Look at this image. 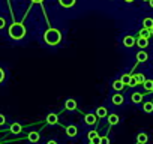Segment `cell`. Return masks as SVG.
I'll return each instance as SVG.
<instances>
[{
  "label": "cell",
  "mask_w": 153,
  "mask_h": 144,
  "mask_svg": "<svg viewBox=\"0 0 153 144\" xmlns=\"http://www.w3.org/2000/svg\"><path fill=\"white\" fill-rule=\"evenodd\" d=\"M65 108H66V110H69V111H72V110H75V108H76V102H75L74 99H68V101H66V104H65Z\"/></svg>",
  "instance_id": "obj_5"
},
{
  "label": "cell",
  "mask_w": 153,
  "mask_h": 144,
  "mask_svg": "<svg viewBox=\"0 0 153 144\" xmlns=\"http://www.w3.org/2000/svg\"><path fill=\"white\" fill-rule=\"evenodd\" d=\"M110 143V140L107 138V137H104V138H101V144H108Z\"/></svg>",
  "instance_id": "obj_29"
},
{
  "label": "cell",
  "mask_w": 153,
  "mask_h": 144,
  "mask_svg": "<svg viewBox=\"0 0 153 144\" xmlns=\"http://www.w3.org/2000/svg\"><path fill=\"white\" fill-rule=\"evenodd\" d=\"M90 141L93 143V144H101V138L96 135V137H93V138H90Z\"/></svg>",
  "instance_id": "obj_25"
},
{
  "label": "cell",
  "mask_w": 153,
  "mask_h": 144,
  "mask_svg": "<svg viewBox=\"0 0 153 144\" xmlns=\"http://www.w3.org/2000/svg\"><path fill=\"white\" fill-rule=\"evenodd\" d=\"M143 26H144L146 29H150V27L153 26V20H152V18H144V21H143Z\"/></svg>",
  "instance_id": "obj_21"
},
{
  "label": "cell",
  "mask_w": 153,
  "mask_h": 144,
  "mask_svg": "<svg viewBox=\"0 0 153 144\" xmlns=\"http://www.w3.org/2000/svg\"><path fill=\"white\" fill-rule=\"evenodd\" d=\"M125 2H128V3H131V2H134V0H125Z\"/></svg>",
  "instance_id": "obj_35"
},
{
  "label": "cell",
  "mask_w": 153,
  "mask_h": 144,
  "mask_svg": "<svg viewBox=\"0 0 153 144\" xmlns=\"http://www.w3.org/2000/svg\"><path fill=\"white\" fill-rule=\"evenodd\" d=\"M59 3L63 6V8H71L75 5V0H59Z\"/></svg>",
  "instance_id": "obj_6"
},
{
  "label": "cell",
  "mask_w": 153,
  "mask_h": 144,
  "mask_svg": "<svg viewBox=\"0 0 153 144\" xmlns=\"http://www.w3.org/2000/svg\"><path fill=\"white\" fill-rule=\"evenodd\" d=\"M5 27V18H0V29Z\"/></svg>",
  "instance_id": "obj_31"
},
{
  "label": "cell",
  "mask_w": 153,
  "mask_h": 144,
  "mask_svg": "<svg viewBox=\"0 0 153 144\" xmlns=\"http://www.w3.org/2000/svg\"><path fill=\"white\" fill-rule=\"evenodd\" d=\"M149 3H150V6L153 8V0H149Z\"/></svg>",
  "instance_id": "obj_33"
},
{
  "label": "cell",
  "mask_w": 153,
  "mask_h": 144,
  "mask_svg": "<svg viewBox=\"0 0 153 144\" xmlns=\"http://www.w3.org/2000/svg\"><path fill=\"white\" fill-rule=\"evenodd\" d=\"M113 87H114L116 90H122V89L125 87V84H123L120 80H117V81H114V83H113Z\"/></svg>",
  "instance_id": "obj_20"
},
{
  "label": "cell",
  "mask_w": 153,
  "mask_h": 144,
  "mask_svg": "<svg viewBox=\"0 0 153 144\" xmlns=\"http://www.w3.org/2000/svg\"><path fill=\"white\" fill-rule=\"evenodd\" d=\"M147 59H149V56H147L146 51H140V53H137V60H138V62H146Z\"/></svg>",
  "instance_id": "obj_8"
},
{
  "label": "cell",
  "mask_w": 153,
  "mask_h": 144,
  "mask_svg": "<svg viewBox=\"0 0 153 144\" xmlns=\"http://www.w3.org/2000/svg\"><path fill=\"white\" fill-rule=\"evenodd\" d=\"M135 80H137V84H143L146 78H144L143 74H137V75H135Z\"/></svg>",
  "instance_id": "obj_24"
},
{
  "label": "cell",
  "mask_w": 153,
  "mask_h": 144,
  "mask_svg": "<svg viewBox=\"0 0 153 144\" xmlns=\"http://www.w3.org/2000/svg\"><path fill=\"white\" fill-rule=\"evenodd\" d=\"M143 86H144V89H146L147 92H152V90H153V80H144Z\"/></svg>",
  "instance_id": "obj_9"
},
{
  "label": "cell",
  "mask_w": 153,
  "mask_h": 144,
  "mask_svg": "<svg viewBox=\"0 0 153 144\" xmlns=\"http://www.w3.org/2000/svg\"><path fill=\"white\" fill-rule=\"evenodd\" d=\"M66 134L69 137H75L76 135V126H68L66 128Z\"/></svg>",
  "instance_id": "obj_14"
},
{
  "label": "cell",
  "mask_w": 153,
  "mask_h": 144,
  "mask_svg": "<svg viewBox=\"0 0 153 144\" xmlns=\"http://www.w3.org/2000/svg\"><path fill=\"white\" fill-rule=\"evenodd\" d=\"M143 108H144L146 113H152V111H153V104H152V102H146Z\"/></svg>",
  "instance_id": "obj_22"
},
{
  "label": "cell",
  "mask_w": 153,
  "mask_h": 144,
  "mask_svg": "<svg viewBox=\"0 0 153 144\" xmlns=\"http://www.w3.org/2000/svg\"><path fill=\"white\" fill-rule=\"evenodd\" d=\"M108 122H110V125H117L119 123V116L117 114H110L108 116Z\"/></svg>",
  "instance_id": "obj_13"
},
{
  "label": "cell",
  "mask_w": 153,
  "mask_h": 144,
  "mask_svg": "<svg viewBox=\"0 0 153 144\" xmlns=\"http://www.w3.org/2000/svg\"><path fill=\"white\" fill-rule=\"evenodd\" d=\"M9 36L12 39H23L26 36V27L21 23H14L9 27Z\"/></svg>",
  "instance_id": "obj_2"
},
{
  "label": "cell",
  "mask_w": 153,
  "mask_h": 144,
  "mask_svg": "<svg viewBox=\"0 0 153 144\" xmlns=\"http://www.w3.org/2000/svg\"><path fill=\"white\" fill-rule=\"evenodd\" d=\"M137 45H138L140 48H146V47L149 45V38H143V36H140L138 41H137Z\"/></svg>",
  "instance_id": "obj_4"
},
{
  "label": "cell",
  "mask_w": 153,
  "mask_h": 144,
  "mask_svg": "<svg viewBox=\"0 0 153 144\" xmlns=\"http://www.w3.org/2000/svg\"><path fill=\"white\" fill-rule=\"evenodd\" d=\"M129 80H131V75H128V74H125V75L120 78V81H122L125 86H128V84H129Z\"/></svg>",
  "instance_id": "obj_23"
},
{
  "label": "cell",
  "mask_w": 153,
  "mask_h": 144,
  "mask_svg": "<svg viewBox=\"0 0 153 144\" xmlns=\"http://www.w3.org/2000/svg\"><path fill=\"white\" fill-rule=\"evenodd\" d=\"M11 132H12V134H20V132H21V125H20V123H14V125L11 126Z\"/></svg>",
  "instance_id": "obj_15"
},
{
  "label": "cell",
  "mask_w": 153,
  "mask_h": 144,
  "mask_svg": "<svg viewBox=\"0 0 153 144\" xmlns=\"http://www.w3.org/2000/svg\"><path fill=\"white\" fill-rule=\"evenodd\" d=\"M2 125H5V116L0 114V126H2Z\"/></svg>",
  "instance_id": "obj_30"
},
{
  "label": "cell",
  "mask_w": 153,
  "mask_h": 144,
  "mask_svg": "<svg viewBox=\"0 0 153 144\" xmlns=\"http://www.w3.org/2000/svg\"><path fill=\"white\" fill-rule=\"evenodd\" d=\"M3 78H5V72H3V69L0 68V83L3 81Z\"/></svg>",
  "instance_id": "obj_28"
},
{
  "label": "cell",
  "mask_w": 153,
  "mask_h": 144,
  "mask_svg": "<svg viewBox=\"0 0 153 144\" xmlns=\"http://www.w3.org/2000/svg\"><path fill=\"white\" fill-rule=\"evenodd\" d=\"M44 39L48 45H57L62 41V33L57 29H48L44 35Z\"/></svg>",
  "instance_id": "obj_1"
},
{
  "label": "cell",
  "mask_w": 153,
  "mask_h": 144,
  "mask_svg": "<svg viewBox=\"0 0 153 144\" xmlns=\"http://www.w3.org/2000/svg\"><path fill=\"white\" fill-rule=\"evenodd\" d=\"M38 140H39V134H38V132H30V134H29V141L36 143Z\"/></svg>",
  "instance_id": "obj_17"
},
{
  "label": "cell",
  "mask_w": 153,
  "mask_h": 144,
  "mask_svg": "<svg viewBox=\"0 0 153 144\" xmlns=\"http://www.w3.org/2000/svg\"><path fill=\"white\" fill-rule=\"evenodd\" d=\"M47 122H48L50 125H56V123H57V116L53 114V113L48 114V116H47Z\"/></svg>",
  "instance_id": "obj_11"
},
{
  "label": "cell",
  "mask_w": 153,
  "mask_h": 144,
  "mask_svg": "<svg viewBox=\"0 0 153 144\" xmlns=\"http://www.w3.org/2000/svg\"><path fill=\"white\" fill-rule=\"evenodd\" d=\"M140 36H143V38H149L150 36V29H146V27H143L141 30H140V33H138Z\"/></svg>",
  "instance_id": "obj_18"
},
{
  "label": "cell",
  "mask_w": 153,
  "mask_h": 144,
  "mask_svg": "<svg viewBox=\"0 0 153 144\" xmlns=\"http://www.w3.org/2000/svg\"><path fill=\"white\" fill-rule=\"evenodd\" d=\"M150 35H153V26L150 27Z\"/></svg>",
  "instance_id": "obj_34"
},
{
  "label": "cell",
  "mask_w": 153,
  "mask_h": 144,
  "mask_svg": "<svg viewBox=\"0 0 153 144\" xmlns=\"http://www.w3.org/2000/svg\"><path fill=\"white\" fill-rule=\"evenodd\" d=\"M113 104H114V105H122V104H123V96H122L120 93L114 95V96H113Z\"/></svg>",
  "instance_id": "obj_7"
},
{
  "label": "cell",
  "mask_w": 153,
  "mask_h": 144,
  "mask_svg": "<svg viewBox=\"0 0 153 144\" xmlns=\"http://www.w3.org/2000/svg\"><path fill=\"white\" fill-rule=\"evenodd\" d=\"M128 86H131V87L137 86V80H135V77H131V80H129V84H128Z\"/></svg>",
  "instance_id": "obj_26"
},
{
  "label": "cell",
  "mask_w": 153,
  "mask_h": 144,
  "mask_svg": "<svg viewBox=\"0 0 153 144\" xmlns=\"http://www.w3.org/2000/svg\"><path fill=\"white\" fill-rule=\"evenodd\" d=\"M147 140H149V138H147V135H146V134H143V132H141V134H138V137H137V141H138L140 144L147 143Z\"/></svg>",
  "instance_id": "obj_16"
},
{
  "label": "cell",
  "mask_w": 153,
  "mask_h": 144,
  "mask_svg": "<svg viewBox=\"0 0 153 144\" xmlns=\"http://www.w3.org/2000/svg\"><path fill=\"white\" fill-rule=\"evenodd\" d=\"M32 2H33V3H42L44 0H32Z\"/></svg>",
  "instance_id": "obj_32"
},
{
  "label": "cell",
  "mask_w": 153,
  "mask_h": 144,
  "mask_svg": "<svg viewBox=\"0 0 153 144\" xmlns=\"http://www.w3.org/2000/svg\"><path fill=\"white\" fill-rule=\"evenodd\" d=\"M146 2H149V0H146Z\"/></svg>",
  "instance_id": "obj_36"
},
{
  "label": "cell",
  "mask_w": 153,
  "mask_h": 144,
  "mask_svg": "<svg viewBox=\"0 0 153 144\" xmlns=\"http://www.w3.org/2000/svg\"><path fill=\"white\" fill-rule=\"evenodd\" d=\"M95 122H96V116L95 114H87L86 116V123L87 125H95Z\"/></svg>",
  "instance_id": "obj_12"
},
{
  "label": "cell",
  "mask_w": 153,
  "mask_h": 144,
  "mask_svg": "<svg viewBox=\"0 0 153 144\" xmlns=\"http://www.w3.org/2000/svg\"><path fill=\"white\" fill-rule=\"evenodd\" d=\"M96 116L101 117V119H102V117H107V108H105V107H99L98 111H96Z\"/></svg>",
  "instance_id": "obj_10"
},
{
  "label": "cell",
  "mask_w": 153,
  "mask_h": 144,
  "mask_svg": "<svg viewBox=\"0 0 153 144\" xmlns=\"http://www.w3.org/2000/svg\"><path fill=\"white\" fill-rule=\"evenodd\" d=\"M141 101H143V95H141V93H134V95H132V102L138 104V102H141Z\"/></svg>",
  "instance_id": "obj_19"
},
{
  "label": "cell",
  "mask_w": 153,
  "mask_h": 144,
  "mask_svg": "<svg viewBox=\"0 0 153 144\" xmlns=\"http://www.w3.org/2000/svg\"><path fill=\"white\" fill-rule=\"evenodd\" d=\"M123 44H125V47H134L135 45V38L134 36H126L125 39H123Z\"/></svg>",
  "instance_id": "obj_3"
},
{
  "label": "cell",
  "mask_w": 153,
  "mask_h": 144,
  "mask_svg": "<svg viewBox=\"0 0 153 144\" xmlns=\"http://www.w3.org/2000/svg\"><path fill=\"white\" fill-rule=\"evenodd\" d=\"M96 135H98V132H96V131H90V132H89V140H90V138H93V137H96Z\"/></svg>",
  "instance_id": "obj_27"
}]
</instances>
